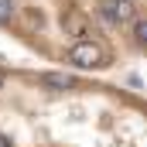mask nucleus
<instances>
[{
    "label": "nucleus",
    "instance_id": "nucleus-1",
    "mask_svg": "<svg viewBox=\"0 0 147 147\" xmlns=\"http://www.w3.org/2000/svg\"><path fill=\"white\" fill-rule=\"evenodd\" d=\"M0 147H147L144 96L106 75L0 62Z\"/></svg>",
    "mask_w": 147,
    "mask_h": 147
},
{
    "label": "nucleus",
    "instance_id": "nucleus-2",
    "mask_svg": "<svg viewBox=\"0 0 147 147\" xmlns=\"http://www.w3.org/2000/svg\"><path fill=\"white\" fill-rule=\"evenodd\" d=\"M0 34L55 69L89 75H110L144 55V34L106 0H0Z\"/></svg>",
    "mask_w": 147,
    "mask_h": 147
}]
</instances>
